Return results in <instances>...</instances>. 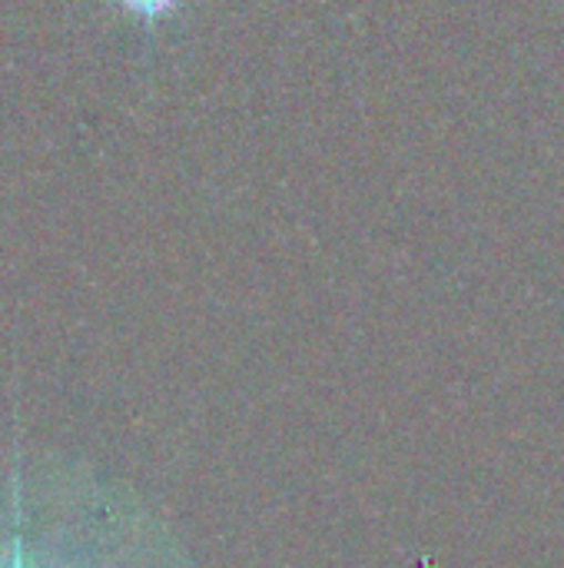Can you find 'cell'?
<instances>
[{
	"mask_svg": "<svg viewBox=\"0 0 564 568\" xmlns=\"http://www.w3.org/2000/svg\"><path fill=\"white\" fill-rule=\"evenodd\" d=\"M0 568H193L130 493L20 446L0 449Z\"/></svg>",
	"mask_w": 564,
	"mask_h": 568,
	"instance_id": "cell-1",
	"label": "cell"
},
{
	"mask_svg": "<svg viewBox=\"0 0 564 568\" xmlns=\"http://www.w3.org/2000/svg\"><path fill=\"white\" fill-rule=\"evenodd\" d=\"M126 3H133V7H140V10H160V7H166L170 0H126Z\"/></svg>",
	"mask_w": 564,
	"mask_h": 568,
	"instance_id": "cell-2",
	"label": "cell"
}]
</instances>
